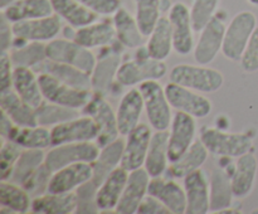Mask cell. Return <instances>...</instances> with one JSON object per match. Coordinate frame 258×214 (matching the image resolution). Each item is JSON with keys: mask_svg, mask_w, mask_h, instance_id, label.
Listing matches in <instances>:
<instances>
[{"mask_svg": "<svg viewBox=\"0 0 258 214\" xmlns=\"http://www.w3.org/2000/svg\"><path fill=\"white\" fill-rule=\"evenodd\" d=\"M170 82L201 93H214L224 85V75L216 68L202 64H176L170 70Z\"/></svg>", "mask_w": 258, "mask_h": 214, "instance_id": "1", "label": "cell"}, {"mask_svg": "<svg viewBox=\"0 0 258 214\" xmlns=\"http://www.w3.org/2000/svg\"><path fill=\"white\" fill-rule=\"evenodd\" d=\"M201 140L209 154L219 158H239L253 148V137L246 132H227L206 126L201 131Z\"/></svg>", "mask_w": 258, "mask_h": 214, "instance_id": "2", "label": "cell"}, {"mask_svg": "<svg viewBox=\"0 0 258 214\" xmlns=\"http://www.w3.org/2000/svg\"><path fill=\"white\" fill-rule=\"evenodd\" d=\"M257 28V17L254 13L244 10L233 17L226 28L222 53L224 57L232 62H239Z\"/></svg>", "mask_w": 258, "mask_h": 214, "instance_id": "3", "label": "cell"}, {"mask_svg": "<svg viewBox=\"0 0 258 214\" xmlns=\"http://www.w3.org/2000/svg\"><path fill=\"white\" fill-rule=\"evenodd\" d=\"M139 90L143 95L149 125L155 131L169 130L173 117L165 88L158 81H145L139 85Z\"/></svg>", "mask_w": 258, "mask_h": 214, "instance_id": "4", "label": "cell"}, {"mask_svg": "<svg viewBox=\"0 0 258 214\" xmlns=\"http://www.w3.org/2000/svg\"><path fill=\"white\" fill-rule=\"evenodd\" d=\"M47 59L71 64L88 75L93 72L97 63V58L91 49L67 38L52 39L47 43Z\"/></svg>", "mask_w": 258, "mask_h": 214, "instance_id": "5", "label": "cell"}, {"mask_svg": "<svg viewBox=\"0 0 258 214\" xmlns=\"http://www.w3.org/2000/svg\"><path fill=\"white\" fill-rule=\"evenodd\" d=\"M38 80L44 100L66 107L83 110L93 96L92 91L71 87L48 73H38Z\"/></svg>", "mask_w": 258, "mask_h": 214, "instance_id": "6", "label": "cell"}, {"mask_svg": "<svg viewBox=\"0 0 258 214\" xmlns=\"http://www.w3.org/2000/svg\"><path fill=\"white\" fill-rule=\"evenodd\" d=\"M168 73V65L164 60L151 57H138L122 63L117 70L116 81L123 87H134L145 81H159Z\"/></svg>", "mask_w": 258, "mask_h": 214, "instance_id": "7", "label": "cell"}, {"mask_svg": "<svg viewBox=\"0 0 258 214\" xmlns=\"http://www.w3.org/2000/svg\"><path fill=\"white\" fill-rule=\"evenodd\" d=\"M101 148L92 141L85 142L63 144V145L52 146L45 154V165L50 171H57L60 168L76 163L92 164L100 155Z\"/></svg>", "mask_w": 258, "mask_h": 214, "instance_id": "8", "label": "cell"}, {"mask_svg": "<svg viewBox=\"0 0 258 214\" xmlns=\"http://www.w3.org/2000/svg\"><path fill=\"white\" fill-rule=\"evenodd\" d=\"M83 112L92 117L97 125L98 137L96 140V144L100 148H103L120 137L121 133L118 131L116 112L112 110L105 96L93 92L90 102L83 107Z\"/></svg>", "mask_w": 258, "mask_h": 214, "instance_id": "9", "label": "cell"}, {"mask_svg": "<svg viewBox=\"0 0 258 214\" xmlns=\"http://www.w3.org/2000/svg\"><path fill=\"white\" fill-rule=\"evenodd\" d=\"M164 88L171 107L176 111L185 112L196 118H204L211 115L213 103L201 92L174 82H169Z\"/></svg>", "mask_w": 258, "mask_h": 214, "instance_id": "10", "label": "cell"}, {"mask_svg": "<svg viewBox=\"0 0 258 214\" xmlns=\"http://www.w3.org/2000/svg\"><path fill=\"white\" fill-rule=\"evenodd\" d=\"M169 20L173 29L174 50L179 55H188L194 50V28L190 9L181 2L174 3L169 8Z\"/></svg>", "mask_w": 258, "mask_h": 214, "instance_id": "11", "label": "cell"}, {"mask_svg": "<svg viewBox=\"0 0 258 214\" xmlns=\"http://www.w3.org/2000/svg\"><path fill=\"white\" fill-rule=\"evenodd\" d=\"M169 131V163L178 161L196 141V117L181 111H176Z\"/></svg>", "mask_w": 258, "mask_h": 214, "instance_id": "12", "label": "cell"}, {"mask_svg": "<svg viewBox=\"0 0 258 214\" xmlns=\"http://www.w3.org/2000/svg\"><path fill=\"white\" fill-rule=\"evenodd\" d=\"M186 194V213H211V178L206 170L197 169L183 178Z\"/></svg>", "mask_w": 258, "mask_h": 214, "instance_id": "13", "label": "cell"}, {"mask_svg": "<svg viewBox=\"0 0 258 214\" xmlns=\"http://www.w3.org/2000/svg\"><path fill=\"white\" fill-rule=\"evenodd\" d=\"M226 23L214 15L213 19L202 29L199 39L193 50V57L198 64L208 65L213 62L223 47Z\"/></svg>", "mask_w": 258, "mask_h": 214, "instance_id": "14", "label": "cell"}, {"mask_svg": "<svg viewBox=\"0 0 258 214\" xmlns=\"http://www.w3.org/2000/svg\"><path fill=\"white\" fill-rule=\"evenodd\" d=\"M50 137L52 146L95 141L98 137V127L92 117L87 115L80 116L67 122L53 126L50 128Z\"/></svg>", "mask_w": 258, "mask_h": 214, "instance_id": "15", "label": "cell"}, {"mask_svg": "<svg viewBox=\"0 0 258 214\" xmlns=\"http://www.w3.org/2000/svg\"><path fill=\"white\" fill-rule=\"evenodd\" d=\"M60 19L62 18L54 13L49 17L12 23L13 33L14 37L27 42H50L62 30Z\"/></svg>", "mask_w": 258, "mask_h": 214, "instance_id": "16", "label": "cell"}, {"mask_svg": "<svg viewBox=\"0 0 258 214\" xmlns=\"http://www.w3.org/2000/svg\"><path fill=\"white\" fill-rule=\"evenodd\" d=\"M151 128L153 127L148 123L140 122L126 136L121 166L127 171H134L136 169L144 168L145 165L146 155L153 136Z\"/></svg>", "mask_w": 258, "mask_h": 214, "instance_id": "17", "label": "cell"}, {"mask_svg": "<svg viewBox=\"0 0 258 214\" xmlns=\"http://www.w3.org/2000/svg\"><path fill=\"white\" fill-rule=\"evenodd\" d=\"M93 178V168L90 163H76L60 168L52 174L47 193H71Z\"/></svg>", "mask_w": 258, "mask_h": 214, "instance_id": "18", "label": "cell"}, {"mask_svg": "<svg viewBox=\"0 0 258 214\" xmlns=\"http://www.w3.org/2000/svg\"><path fill=\"white\" fill-rule=\"evenodd\" d=\"M151 176L145 168L130 171L127 183H126L120 201L115 211L118 214L138 213L143 199L148 195V186Z\"/></svg>", "mask_w": 258, "mask_h": 214, "instance_id": "19", "label": "cell"}, {"mask_svg": "<svg viewBox=\"0 0 258 214\" xmlns=\"http://www.w3.org/2000/svg\"><path fill=\"white\" fill-rule=\"evenodd\" d=\"M121 64V54L117 50H105L97 59L95 69L91 73L93 92L106 97L112 90V85L116 81L117 70Z\"/></svg>", "mask_w": 258, "mask_h": 214, "instance_id": "20", "label": "cell"}, {"mask_svg": "<svg viewBox=\"0 0 258 214\" xmlns=\"http://www.w3.org/2000/svg\"><path fill=\"white\" fill-rule=\"evenodd\" d=\"M258 160L253 153H247L237 158L231 178L236 199H244L252 193L256 183Z\"/></svg>", "mask_w": 258, "mask_h": 214, "instance_id": "21", "label": "cell"}, {"mask_svg": "<svg viewBox=\"0 0 258 214\" xmlns=\"http://www.w3.org/2000/svg\"><path fill=\"white\" fill-rule=\"evenodd\" d=\"M144 110L145 106H144L143 95L139 88H131L121 97L116 111L118 131L121 136H127L140 123Z\"/></svg>", "mask_w": 258, "mask_h": 214, "instance_id": "22", "label": "cell"}, {"mask_svg": "<svg viewBox=\"0 0 258 214\" xmlns=\"http://www.w3.org/2000/svg\"><path fill=\"white\" fill-rule=\"evenodd\" d=\"M33 69L37 73H48L53 76L60 82L71 86V87L78 88V90L92 91V80L91 75L83 72L82 69L77 67H73L66 63L54 62V60L45 59L40 64L35 65Z\"/></svg>", "mask_w": 258, "mask_h": 214, "instance_id": "23", "label": "cell"}, {"mask_svg": "<svg viewBox=\"0 0 258 214\" xmlns=\"http://www.w3.org/2000/svg\"><path fill=\"white\" fill-rule=\"evenodd\" d=\"M128 175L130 171L120 165L103 180L97 190V205L100 211L115 210L127 183Z\"/></svg>", "mask_w": 258, "mask_h": 214, "instance_id": "24", "label": "cell"}, {"mask_svg": "<svg viewBox=\"0 0 258 214\" xmlns=\"http://www.w3.org/2000/svg\"><path fill=\"white\" fill-rule=\"evenodd\" d=\"M0 106L10 120L20 127H33L38 126L35 108L28 105L14 90H8L0 95Z\"/></svg>", "mask_w": 258, "mask_h": 214, "instance_id": "25", "label": "cell"}, {"mask_svg": "<svg viewBox=\"0 0 258 214\" xmlns=\"http://www.w3.org/2000/svg\"><path fill=\"white\" fill-rule=\"evenodd\" d=\"M13 90L32 107L37 108L44 101L38 75L33 68L14 67Z\"/></svg>", "mask_w": 258, "mask_h": 214, "instance_id": "26", "label": "cell"}, {"mask_svg": "<svg viewBox=\"0 0 258 214\" xmlns=\"http://www.w3.org/2000/svg\"><path fill=\"white\" fill-rule=\"evenodd\" d=\"M112 23L116 30V39L122 47L128 49L143 47L146 37L139 28L136 18H134L127 9L121 7L113 14Z\"/></svg>", "mask_w": 258, "mask_h": 214, "instance_id": "27", "label": "cell"}, {"mask_svg": "<svg viewBox=\"0 0 258 214\" xmlns=\"http://www.w3.org/2000/svg\"><path fill=\"white\" fill-rule=\"evenodd\" d=\"M123 149H125V140L122 137L116 138L115 141L108 145L101 148L100 155L92 163L93 178L92 180L96 184L101 185L106 178L121 165L122 160Z\"/></svg>", "mask_w": 258, "mask_h": 214, "instance_id": "28", "label": "cell"}, {"mask_svg": "<svg viewBox=\"0 0 258 214\" xmlns=\"http://www.w3.org/2000/svg\"><path fill=\"white\" fill-rule=\"evenodd\" d=\"M77 209V196L71 193H44L34 196L30 211L37 214H71Z\"/></svg>", "mask_w": 258, "mask_h": 214, "instance_id": "29", "label": "cell"}, {"mask_svg": "<svg viewBox=\"0 0 258 214\" xmlns=\"http://www.w3.org/2000/svg\"><path fill=\"white\" fill-rule=\"evenodd\" d=\"M232 178L226 168H218L211 176V213H221L233 205Z\"/></svg>", "mask_w": 258, "mask_h": 214, "instance_id": "30", "label": "cell"}, {"mask_svg": "<svg viewBox=\"0 0 258 214\" xmlns=\"http://www.w3.org/2000/svg\"><path fill=\"white\" fill-rule=\"evenodd\" d=\"M169 131H155L151 136L150 146H149L148 155H146L144 168L151 178L160 176L168 170L169 164Z\"/></svg>", "mask_w": 258, "mask_h": 214, "instance_id": "31", "label": "cell"}, {"mask_svg": "<svg viewBox=\"0 0 258 214\" xmlns=\"http://www.w3.org/2000/svg\"><path fill=\"white\" fill-rule=\"evenodd\" d=\"M53 10L75 29L97 22L98 14L88 9L78 0H50Z\"/></svg>", "mask_w": 258, "mask_h": 214, "instance_id": "32", "label": "cell"}, {"mask_svg": "<svg viewBox=\"0 0 258 214\" xmlns=\"http://www.w3.org/2000/svg\"><path fill=\"white\" fill-rule=\"evenodd\" d=\"M116 39V30L113 23L95 22L90 25L76 29L73 40L83 47L92 48L106 47Z\"/></svg>", "mask_w": 258, "mask_h": 214, "instance_id": "33", "label": "cell"}, {"mask_svg": "<svg viewBox=\"0 0 258 214\" xmlns=\"http://www.w3.org/2000/svg\"><path fill=\"white\" fill-rule=\"evenodd\" d=\"M146 50L154 59L165 60L174 50L173 29L168 17H161L146 40Z\"/></svg>", "mask_w": 258, "mask_h": 214, "instance_id": "34", "label": "cell"}, {"mask_svg": "<svg viewBox=\"0 0 258 214\" xmlns=\"http://www.w3.org/2000/svg\"><path fill=\"white\" fill-rule=\"evenodd\" d=\"M10 23L38 19L54 14L50 0H15L10 7L2 10Z\"/></svg>", "mask_w": 258, "mask_h": 214, "instance_id": "35", "label": "cell"}, {"mask_svg": "<svg viewBox=\"0 0 258 214\" xmlns=\"http://www.w3.org/2000/svg\"><path fill=\"white\" fill-rule=\"evenodd\" d=\"M32 195L25 188L10 180L0 183V204L2 210L9 213H28L32 208Z\"/></svg>", "mask_w": 258, "mask_h": 214, "instance_id": "36", "label": "cell"}, {"mask_svg": "<svg viewBox=\"0 0 258 214\" xmlns=\"http://www.w3.org/2000/svg\"><path fill=\"white\" fill-rule=\"evenodd\" d=\"M209 155L208 149L202 140H196L186 153L175 163H171L168 168L169 175L173 179H180L188 175L191 171L201 169L204 165Z\"/></svg>", "mask_w": 258, "mask_h": 214, "instance_id": "37", "label": "cell"}, {"mask_svg": "<svg viewBox=\"0 0 258 214\" xmlns=\"http://www.w3.org/2000/svg\"><path fill=\"white\" fill-rule=\"evenodd\" d=\"M9 141L18 144L23 149H43L52 146L50 130L45 126H33V127H20L15 126L10 133Z\"/></svg>", "mask_w": 258, "mask_h": 214, "instance_id": "38", "label": "cell"}, {"mask_svg": "<svg viewBox=\"0 0 258 214\" xmlns=\"http://www.w3.org/2000/svg\"><path fill=\"white\" fill-rule=\"evenodd\" d=\"M35 116H37V122L39 126L53 127L55 125L80 117L81 112L80 110H76V108L66 107V106H60L44 100L35 108Z\"/></svg>", "mask_w": 258, "mask_h": 214, "instance_id": "39", "label": "cell"}, {"mask_svg": "<svg viewBox=\"0 0 258 214\" xmlns=\"http://www.w3.org/2000/svg\"><path fill=\"white\" fill-rule=\"evenodd\" d=\"M45 161V154L43 149H23L20 156L15 163L13 174L9 180L23 185L28 178L43 165Z\"/></svg>", "mask_w": 258, "mask_h": 214, "instance_id": "40", "label": "cell"}, {"mask_svg": "<svg viewBox=\"0 0 258 214\" xmlns=\"http://www.w3.org/2000/svg\"><path fill=\"white\" fill-rule=\"evenodd\" d=\"M9 54L14 67L34 68L47 59V44H43V42H28L22 47L12 48Z\"/></svg>", "mask_w": 258, "mask_h": 214, "instance_id": "41", "label": "cell"}, {"mask_svg": "<svg viewBox=\"0 0 258 214\" xmlns=\"http://www.w3.org/2000/svg\"><path fill=\"white\" fill-rule=\"evenodd\" d=\"M136 22L145 37H149L160 19L161 0H135Z\"/></svg>", "mask_w": 258, "mask_h": 214, "instance_id": "42", "label": "cell"}, {"mask_svg": "<svg viewBox=\"0 0 258 214\" xmlns=\"http://www.w3.org/2000/svg\"><path fill=\"white\" fill-rule=\"evenodd\" d=\"M156 198L160 199L171 214L186 213V194L184 186L176 183L173 179H165Z\"/></svg>", "mask_w": 258, "mask_h": 214, "instance_id": "43", "label": "cell"}, {"mask_svg": "<svg viewBox=\"0 0 258 214\" xmlns=\"http://www.w3.org/2000/svg\"><path fill=\"white\" fill-rule=\"evenodd\" d=\"M100 188L98 184L91 179L87 183L82 184L80 188L75 190L77 196V209L78 214H91L100 213V208L97 205V190Z\"/></svg>", "mask_w": 258, "mask_h": 214, "instance_id": "44", "label": "cell"}, {"mask_svg": "<svg viewBox=\"0 0 258 214\" xmlns=\"http://www.w3.org/2000/svg\"><path fill=\"white\" fill-rule=\"evenodd\" d=\"M218 4L219 0H194L190 15L193 28L197 33H201L202 29L213 19L218 9Z\"/></svg>", "mask_w": 258, "mask_h": 214, "instance_id": "45", "label": "cell"}, {"mask_svg": "<svg viewBox=\"0 0 258 214\" xmlns=\"http://www.w3.org/2000/svg\"><path fill=\"white\" fill-rule=\"evenodd\" d=\"M23 148L13 141L2 138V150H0V170L2 180H9L13 174L15 163L20 156Z\"/></svg>", "mask_w": 258, "mask_h": 214, "instance_id": "46", "label": "cell"}, {"mask_svg": "<svg viewBox=\"0 0 258 214\" xmlns=\"http://www.w3.org/2000/svg\"><path fill=\"white\" fill-rule=\"evenodd\" d=\"M52 174L53 171H50L49 168L44 163L25 180V183L22 186L27 189L28 193L32 195V198L42 195V194L47 193L48 184H49L50 178H52Z\"/></svg>", "mask_w": 258, "mask_h": 214, "instance_id": "47", "label": "cell"}, {"mask_svg": "<svg viewBox=\"0 0 258 214\" xmlns=\"http://www.w3.org/2000/svg\"><path fill=\"white\" fill-rule=\"evenodd\" d=\"M241 68L246 73H254L258 70V25L244 49L241 58Z\"/></svg>", "mask_w": 258, "mask_h": 214, "instance_id": "48", "label": "cell"}, {"mask_svg": "<svg viewBox=\"0 0 258 214\" xmlns=\"http://www.w3.org/2000/svg\"><path fill=\"white\" fill-rule=\"evenodd\" d=\"M98 15H113L121 8V0H78Z\"/></svg>", "mask_w": 258, "mask_h": 214, "instance_id": "49", "label": "cell"}, {"mask_svg": "<svg viewBox=\"0 0 258 214\" xmlns=\"http://www.w3.org/2000/svg\"><path fill=\"white\" fill-rule=\"evenodd\" d=\"M13 62L10 59L9 52H2L0 55V91L12 90L13 88Z\"/></svg>", "mask_w": 258, "mask_h": 214, "instance_id": "50", "label": "cell"}, {"mask_svg": "<svg viewBox=\"0 0 258 214\" xmlns=\"http://www.w3.org/2000/svg\"><path fill=\"white\" fill-rule=\"evenodd\" d=\"M138 213L141 214H171L165 206V204L160 200L159 198L153 195H146L141 201L140 206H139Z\"/></svg>", "mask_w": 258, "mask_h": 214, "instance_id": "51", "label": "cell"}, {"mask_svg": "<svg viewBox=\"0 0 258 214\" xmlns=\"http://www.w3.org/2000/svg\"><path fill=\"white\" fill-rule=\"evenodd\" d=\"M14 33H13L12 23L7 19L4 14H2L0 22V43H2V52H9L13 47Z\"/></svg>", "mask_w": 258, "mask_h": 214, "instance_id": "52", "label": "cell"}, {"mask_svg": "<svg viewBox=\"0 0 258 214\" xmlns=\"http://www.w3.org/2000/svg\"><path fill=\"white\" fill-rule=\"evenodd\" d=\"M15 126L17 125L10 120L9 116H8L4 111H2V122H0V133H2V138L8 140L10 133H12L13 130H14Z\"/></svg>", "mask_w": 258, "mask_h": 214, "instance_id": "53", "label": "cell"}, {"mask_svg": "<svg viewBox=\"0 0 258 214\" xmlns=\"http://www.w3.org/2000/svg\"><path fill=\"white\" fill-rule=\"evenodd\" d=\"M15 0H0V8H2V10H5L8 7H10V5L14 3Z\"/></svg>", "mask_w": 258, "mask_h": 214, "instance_id": "54", "label": "cell"}, {"mask_svg": "<svg viewBox=\"0 0 258 214\" xmlns=\"http://www.w3.org/2000/svg\"><path fill=\"white\" fill-rule=\"evenodd\" d=\"M247 2L251 5H253V7H258V0H247Z\"/></svg>", "mask_w": 258, "mask_h": 214, "instance_id": "55", "label": "cell"}]
</instances>
